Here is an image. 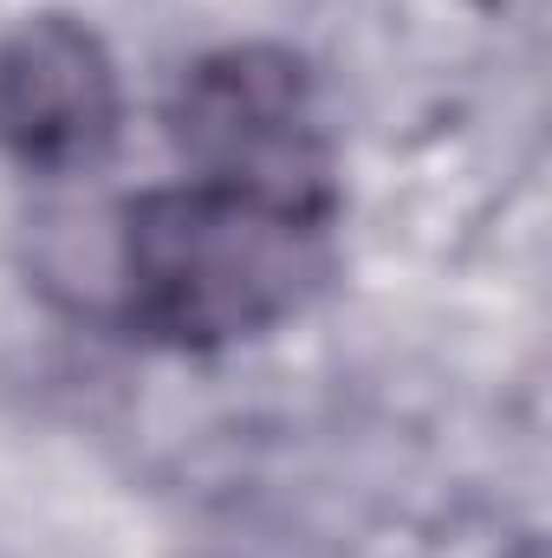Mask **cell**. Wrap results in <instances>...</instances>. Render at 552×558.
<instances>
[{
	"label": "cell",
	"mask_w": 552,
	"mask_h": 558,
	"mask_svg": "<svg viewBox=\"0 0 552 558\" xmlns=\"http://www.w3.org/2000/svg\"><path fill=\"white\" fill-rule=\"evenodd\" d=\"M118 305L143 338L208 351L286 318L325 267V208L202 182L149 189L118 228Z\"/></svg>",
	"instance_id": "1"
},
{
	"label": "cell",
	"mask_w": 552,
	"mask_h": 558,
	"mask_svg": "<svg viewBox=\"0 0 552 558\" xmlns=\"http://www.w3.org/2000/svg\"><path fill=\"white\" fill-rule=\"evenodd\" d=\"M176 143L202 182L325 208V137L292 52L241 46L195 65L176 98Z\"/></svg>",
	"instance_id": "2"
},
{
	"label": "cell",
	"mask_w": 552,
	"mask_h": 558,
	"mask_svg": "<svg viewBox=\"0 0 552 558\" xmlns=\"http://www.w3.org/2000/svg\"><path fill=\"white\" fill-rule=\"evenodd\" d=\"M124 118L105 39L65 13L0 39V149L39 175H79L111 156Z\"/></svg>",
	"instance_id": "3"
}]
</instances>
